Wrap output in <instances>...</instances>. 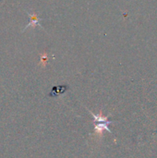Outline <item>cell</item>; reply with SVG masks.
<instances>
[{"mask_svg": "<svg viewBox=\"0 0 157 158\" xmlns=\"http://www.w3.org/2000/svg\"><path fill=\"white\" fill-rule=\"evenodd\" d=\"M112 123V121H106V122H94V131H93V136L97 139V141H100L103 136L105 131L112 133L111 130L109 129L108 125Z\"/></svg>", "mask_w": 157, "mask_h": 158, "instance_id": "1", "label": "cell"}, {"mask_svg": "<svg viewBox=\"0 0 157 158\" xmlns=\"http://www.w3.org/2000/svg\"><path fill=\"white\" fill-rule=\"evenodd\" d=\"M30 15V19H31V21L30 23L26 26L25 29H27L28 27H36V26H40L42 27V25L40 24V20L42 19L41 18H39L35 13H32V14H29Z\"/></svg>", "mask_w": 157, "mask_h": 158, "instance_id": "2", "label": "cell"}, {"mask_svg": "<svg viewBox=\"0 0 157 158\" xmlns=\"http://www.w3.org/2000/svg\"><path fill=\"white\" fill-rule=\"evenodd\" d=\"M47 59H48V57H47V55L45 54V55H43L42 57H41V63L44 66L45 65V62L47 61Z\"/></svg>", "mask_w": 157, "mask_h": 158, "instance_id": "3", "label": "cell"}]
</instances>
